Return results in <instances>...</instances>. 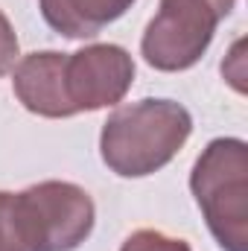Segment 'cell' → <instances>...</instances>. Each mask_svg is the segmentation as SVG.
Segmentation results:
<instances>
[{
	"label": "cell",
	"mask_w": 248,
	"mask_h": 251,
	"mask_svg": "<svg viewBox=\"0 0 248 251\" xmlns=\"http://www.w3.org/2000/svg\"><path fill=\"white\" fill-rule=\"evenodd\" d=\"M15 59H18V35H15L9 18L0 12V76L12 70Z\"/></svg>",
	"instance_id": "10"
},
{
	"label": "cell",
	"mask_w": 248,
	"mask_h": 251,
	"mask_svg": "<svg viewBox=\"0 0 248 251\" xmlns=\"http://www.w3.org/2000/svg\"><path fill=\"white\" fill-rule=\"evenodd\" d=\"M32 251H73L94 228V201L76 184L44 181L18 193Z\"/></svg>",
	"instance_id": "3"
},
{
	"label": "cell",
	"mask_w": 248,
	"mask_h": 251,
	"mask_svg": "<svg viewBox=\"0 0 248 251\" xmlns=\"http://www.w3.org/2000/svg\"><path fill=\"white\" fill-rule=\"evenodd\" d=\"M219 18L204 0H161L143 35V56L158 70H187L207 50Z\"/></svg>",
	"instance_id": "4"
},
{
	"label": "cell",
	"mask_w": 248,
	"mask_h": 251,
	"mask_svg": "<svg viewBox=\"0 0 248 251\" xmlns=\"http://www.w3.org/2000/svg\"><path fill=\"white\" fill-rule=\"evenodd\" d=\"M0 251H32L15 193H0Z\"/></svg>",
	"instance_id": "8"
},
{
	"label": "cell",
	"mask_w": 248,
	"mask_h": 251,
	"mask_svg": "<svg viewBox=\"0 0 248 251\" xmlns=\"http://www.w3.org/2000/svg\"><path fill=\"white\" fill-rule=\"evenodd\" d=\"M190 187L225 251H248V149L243 140H213L196 161Z\"/></svg>",
	"instance_id": "2"
},
{
	"label": "cell",
	"mask_w": 248,
	"mask_h": 251,
	"mask_svg": "<svg viewBox=\"0 0 248 251\" xmlns=\"http://www.w3.org/2000/svg\"><path fill=\"white\" fill-rule=\"evenodd\" d=\"M64 53H32L15 70V94L18 100L41 117H70L62 88Z\"/></svg>",
	"instance_id": "6"
},
{
	"label": "cell",
	"mask_w": 248,
	"mask_h": 251,
	"mask_svg": "<svg viewBox=\"0 0 248 251\" xmlns=\"http://www.w3.org/2000/svg\"><path fill=\"white\" fill-rule=\"evenodd\" d=\"M193 131L184 105L140 100L117 108L102 128V161L125 178L149 176L170 164Z\"/></svg>",
	"instance_id": "1"
},
{
	"label": "cell",
	"mask_w": 248,
	"mask_h": 251,
	"mask_svg": "<svg viewBox=\"0 0 248 251\" xmlns=\"http://www.w3.org/2000/svg\"><path fill=\"white\" fill-rule=\"evenodd\" d=\"M134 62L117 44H94L62 62V88L70 114L117 105L131 88Z\"/></svg>",
	"instance_id": "5"
},
{
	"label": "cell",
	"mask_w": 248,
	"mask_h": 251,
	"mask_svg": "<svg viewBox=\"0 0 248 251\" xmlns=\"http://www.w3.org/2000/svg\"><path fill=\"white\" fill-rule=\"evenodd\" d=\"M213 12H216V18H225L231 9H234V0H204Z\"/></svg>",
	"instance_id": "11"
},
{
	"label": "cell",
	"mask_w": 248,
	"mask_h": 251,
	"mask_svg": "<svg viewBox=\"0 0 248 251\" xmlns=\"http://www.w3.org/2000/svg\"><path fill=\"white\" fill-rule=\"evenodd\" d=\"M134 0H41L44 21L67 38H91L117 21Z\"/></svg>",
	"instance_id": "7"
},
{
	"label": "cell",
	"mask_w": 248,
	"mask_h": 251,
	"mask_svg": "<svg viewBox=\"0 0 248 251\" xmlns=\"http://www.w3.org/2000/svg\"><path fill=\"white\" fill-rule=\"evenodd\" d=\"M120 251H190L184 240L167 237L161 231H137L123 243Z\"/></svg>",
	"instance_id": "9"
}]
</instances>
